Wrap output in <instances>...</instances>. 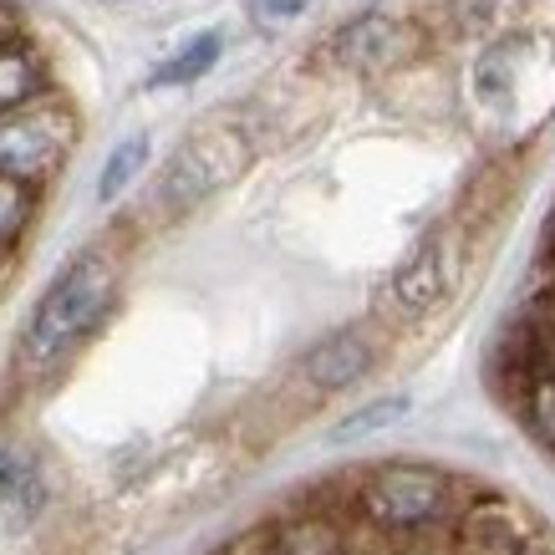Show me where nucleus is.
Masks as SVG:
<instances>
[{
  "instance_id": "1",
  "label": "nucleus",
  "mask_w": 555,
  "mask_h": 555,
  "mask_svg": "<svg viewBox=\"0 0 555 555\" xmlns=\"http://www.w3.org/2000/svg\"><path fill=\"white\" fill-rule=\"evenodd\" d=\"M118 301V266L102 250H82L77 260L56 270V281L41 291V301L26 317L21 332V367L51 372L62 367L92 332H98L107 311Z\"/></svg>"
},
{
  "instance_id": "2",
  "label": "nucleus",
  "mask_w": 555,
  "mask_h": 555,
  "mask_svg": "<svg viewBox=\"0 0 555 555\" xmlns=\"http://www.w3.org/2000/svg\"><path fill=\"white\" fill-rule=\"evenodd\" d=\"M357 515L383 535H423L454 515V479L434 464H377L357 489Z\"/></svg>"
},
{
  "instance_id": "3",
  "label": "nucleus",
  "mask_w": 555,
  "mask_h": 555,
  "mask_svg": "<svg viewBox=\"0 0 555 555\" xmlns=\"http://www.w3.org/2000/svg\"><path fill=\"white\" fill-rule=\"evenodd\" d=\"M245 169H250V138L240 133V128H199L169 158L164 184H158V204L169 215H184L199 199L219 194L224 184H235Z\"/></svg>"
},
{
  "instance_id": "4",
  "label": "nucleus",
  "mask_w": 555,
  "mask_h": 555,
  "mask_svg": "<svg viewBox=\"0 0 555 555\" xmlns=\"http://www.w3.org/2000/svg\"><path fill=\"white\" fill-rule=\"evenodd\" d=\"M77 143V118L62 102H31L0 118V173L26 189H41L67 164Z\"/></svg>"
},
{
  "instance_id": "5",
  "label": "nucleus",
  "mask_w": 555,
  "mask_h": 555,
  "mask_svg": "<svg viewBox=\"0 0 555 555\" xmlns=\"http://www.w3.org/2000/svg\"><path fill=\"white\" fill-rule=\"evenodd\" d=\"M423 47H428L423 26H413L408 16H392V11H367L332 36V56L352 72H392L413 62Z\"/></svg>"
},
{
  "instance_id": "6",
  "label": "nucleus",
  "mask_w": 555,
  "mask_h": 555,
  "mask_svg": "<svg viewBox=\"0 0 555 555\" xmlns=\"http://www.w3.org/2000/svg\"><path fill=\"white\" fill-rule=\"evenodd\" d=\"M459 266H464V250H459L454 230H438V235L418 240L408 260L392 275V296L403 311H434L459 281Z\"/></svg>"
},
{
  "instance_id": "7",
  "label": "nucleus",
  "mask_w": 555,
  "mask_h": 555,
  "mask_svg": "<svg viewBox=\"0 0 555 555\" xmlns=\"http://www.w3.org/2000/svg\"><path fill=\"white\" fill-rule=\"evenodd\" d=\"M47 515V474L26 449H0V535L16 540Z\"/></svg>"
},
{
  "instance_id": "8",
  "label": "nucleus",
  "mask_w": 555,
  "mask_h": 555,
  "mask_svg": "<svg viewBox=\"0 0 555 555\" xmlns=\"http://www.w3.org/2000/svg\"><path fill=\"white\" fill-rule=\"evenodd\" d=\"M540 47H545L540 36H505L489 51H479V62H474V98L489 102V107L515 102L525 92V77L535 67Z\"/></svg>"
},
{
  "instance_id": "9",
  "label": "nucleus",
  "mask_w": 555,
  "mask_h": 555,
  "mask_svg": "<svg viewBox=\"0 0 555 555\" xmlns=\"http://www.w3.org/2000/svg\"><path fill=\"white\" fill-rule=\"evenodd\" d=\"M530 545L520 509L505 500H479V505L459 520L454 535V555H520Z\"/></svg>"
},
{
  "instance_id": "10",
  "label": "nucleus",
  "mask_w": 555,
  "mask_h": 555,
  "mask_svg": "<svg viewBox=\"0 0 555 555\" xmlns=\"http://www.w3.org/2000/svg\"><path fill=\"white\" fill-rule=\"evenodd\" d=\"M372 362H377V352H372V341L362 332H332L301 357V372L306 383L321 387V392H341V387L362 383Z\"/></svg>"
},
{
  "instance_id": "11",
  "label": "nucleus",
  "mask_w": 555,
  "mask_h": 555,
  "mask_svg": "<svg viewBox=\"0 0 555 555\" xmlns=\"http://www.w3.org/2000/svg\"><path fill=\"white\" fill-rule=\"evenodd\" d=\"M41 87H47V72L36 62V51H26L21 41H0V118L16 107H31Z\"/></svg>"
},
{
  "instance_id": "12",
  "label": "nucleus",
  "mask_w": 555,
  "mask_h": 555,
  "mask_svg": "<svg viewBox=\"0 0 555 555\" xmlns=\"http://www.w3.org/2000/svg\"><path fill=\"white\" fill-rule=\"evenodd\" d=\"M270 555H347V540H341V530L332 520L306 515V520L270 530Z\"/></svg>"
},
{
  "instance_id": "13",
  "label": "nucleus",
  "mask_w": 555,
  "mask_h": 555,
  "mask_svg": "<svg viewBox=\"0 0 555 555\" xmlns=\"http://www.w3.org/2000/svg\"><path fill=\"white\" fill-rule=\"evenodd\" d=\"M219 51H224V36H219V31L194 36V41H184V47L173 51L169 62H158V67H153L149 87H184V82H199L204 72L219 62Z\"/></svg>"
},
{
  "instance_id": "14",
  "label": "nucleus",
  "mask_w": 555,
  "mask_h": 555,
  "mask_svg": "<svg viewBox=\"0 0 555 555\" xmlns=\"http://www.w3.org/2000/svg\"><path fill=\"white\" fill-rule=\"evenodd\" d=\"M403 413H408V392H387V398H372L357 413H347L326 438L332 443H357V438H372L383 428H392V423H403Z\"/></svg>"
},
{
  "instance_id": "15",
  "label": "nucleus",
  "mask_w": 555,
  "mask_h": 555,
  "mask_svg": "<svg viewBox=\"0 0 555 555\" xmlns=\"http://www.w3.org/2000/svg\"><path fill=\"white\" fill-rule=\"evenodd\" d=\"M143 164H149V138L133 133L122 138L118 149L107 153V164H102V179H98V204H113L122 194V189L133 184L138 173H143Z\"/></svg>"
},
{
  "instance_id": "16",
  "label": "nucleus",
  "mask_w": 555,
  "mask_h": 555,
  "mask_svg": "<svg viewBox=\"0 0 555 555\" xmlns=\"http://www.w3.org/2000/svg\"><path fill=\"white\" fill-rule=\"evenodd\" d=\"M31 215H36V189L0 173V250H16L21 235L31 230Z\"/></svg>"
},
{
  "instance_id": "17",
  "label": "nucleus",
  "mask_w": 555,
  "mask_h": 555,
  "mask_svg": "<svg viewBox=\"0 0 555 555\" xmlns=\"http://www.w3.org/2000/svg\"><path fill=\"white\" fill-rule=\"evenodd\" d=\"M520 403H525V418H530L535 438L555 454V377H525Z\"/></svg>"
},
{
  "instance_id": "18",
  "label": "nucleus",
  "mask_w": 555,
  "mask_h": 555,
  "mask_svg": "<svg viewBox=\"0 0 555 555\" xmlns=\"http://www.w3.org/2000/svg\"><path fill=\"white\" fill-rule=\"evenodd\" d=\"M317 0H250V16L260 21V26H286V21H296V16H306Z\"/></svg>"
},
{
  "instance_id": "19",
  "label": "nucleus",
  "mask_w": 555,
  "mask_h": 555,
  "mask_svg": "<svg viewBox=\"0 0 555 555\" xmlns=\"http://www.w3.org/2000/svg\"><path fill=\"white\" fill-rule=\"evenodd\" d=\"M5 281H11V250H0V291H5Z\"/></svg>"
}]
</instances>
